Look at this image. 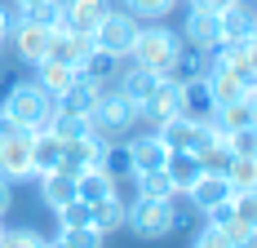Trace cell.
Masks as SVG:
<instances>
[{"mask_svg":"<svg viewBox=\"0 0 257 248\" xmlns=\"http://www.w3.org/2000/svg\"><path fill=\"white\" fill-rule=\"evenodd\" d=\"M0 115H9L18 129H49L58 115V98L45 93L36 80H14L0 89Z\"/></svg>","mask_w":257,"mask_h":248,"instance_id":"obj_1","label":"cell"},{"mask_svg":"<svg viewBox=\"0 0 257 248\" xmlns=\"http://www.w3.org/2000/svg\"><path fill=\"white\" fill-rule=\"evenodd\" d=\"M18 18L40 23V27H62V0H36V5L18 9Z\"/></svg>","mask_w":257,"mask_h":248,"instance_id":"obj_30","label":"cell"},{"mask_svg":"<svg viewBox=\"0 0 257 248\" xmlns=\"http://www.w3.org/2000/svg\"><path fill=\"white\" fill-rule=\"evenodd\" d=\"M195 160H200V169H204V173L226 177V169H231V160H235V151L226 147V138H213L204 151H195Z\"/></svg>","mask_w":257,"mask_h":248,"instance_id":"obj_27","label":"cell"},{"mask_svg":"<svg viewBox=\"0 0 257 248\" xmlns=\"http://www.w3.org/2000/svg\"><path fill=\"white\" fill-rule=\"evenodd\" d=\"M58 160H62V138H53L45 129H31V169L49 173V169H58Z\"/></svg>","mask_w":257,"mask_h":248,"instance_id":"obj_23","label":"cell"},{"mask_svg":"<svg viewBox=\"0 0 257 248\" xmlns=\"http://www.w3.org/2000/svg\"><path fill=\"white\" fill-rule=\"evenodd\" d=\"M178 0H124V14H133L138 23H160L164 14H173Z\"/></svg>","mask_w":257,"mask_h":248,"instance_id":"obj_32","label":"cell"},{"mask_svg":"<svg viewBox=\"0 0 257 248\" xmlns=\"http://www.w3.org/2000/svg\"><path fill=\"white\" fill-rule=\"evenodd\" d=\"M14 5H18V9H27V5H36V0H14Z\"/></svg>","mask_w":257,"mask_h":248,"instance_id":"obj_42","label":"cell"},{"mask_svg":"<svg viewBox=\"0 0 257 248\" xmlns=\"http://www.w3.org/2000/svg\"><path fill=\"white\" fill-rule=\"evenodd\" d=\"M102 155H106V142H98V138L84 129V133H76V138L62 142V160H58V169L71 173V177H80L84 169H102Z\"/></svg>","mask_w":257,"mask_h":248,"instance_id":"obj_8","label":"cell"},{"mask_svg":"<svg viewBox=\"0 0 257 248\" xmlns=\"http://www.w3.org/2000/svg\"><path fill=\"white\" fill-rule=\"evenodd\" d=\"M257 18H253V0H235L231 9L222 14V45L226 40H253L257 36Z\"/></svg>","mask_w":257,"mask_h":248,"instance_id":"obj_20","label":"cell"},{"mask_svg":"<svg viewBox=\"0 0 257 248\" xmlns=\"http://www.w3.org/2000/svg\"><path fill=\"white\" fill-rule=\"evenodd\" d=\"M222 230L231 235L235 248H257V226H253V222H226Z\"/></svg>","mask_w":257,"mask_h":248,"instance_id":"obj_35","label":"cell"},{"mask_svg":"<svg viewBox=\"0 0 257 248\" xmlns=\"http://www.w3.org/2000/svg\"><path fill=\"white\" fill-rule=\"evenodd\" d=\"M98 98H102V89H98L93 80H84V75H80L76 84L58 98V111H62V115H76V120H89V111L98 106Z\"/></svg>","mask_w":257,"mask_h":248,"instance_id":"obj_17","label":"cell"},{"mask_svg":"<svg viewBox=\"0 0 257 248\" xmlns=\"http://www.w3.org/2000/svg\"><path fill=\"white\" fill-rule=\"evenodd\" d=\"M49 36H53V27L27 23V18H18V14H14L9 40H14V53H18V62H27V67L45 62V53H49Z\"/></svg>","mask_w":257,"mask_h":248,"instance_id":"obj_10","label":"cell"},{"mask_svg":"<svg viewBox=\"0 0 257 248\" xmlns=\"http://www.w3.org/2000/svg\"><path fill=\"white\" fill-rule=\"evenodd\" d=\"M213 62H222L226 71H235L248 89H253V80H257V53H253V40H226V45H217V49L208 53Z\"/></svg>","mask_w":257,"mask_h":248,"instance_id":"obj_14","label":"cell"},{"mask_svg":"<svg viewBox=\"0 0 257 248\" xmlns=\"http://www.w3.org/2000/svg\"><path fill=\"white\" fill-rule=\"evenodd\" d=\"M128 230L138 235V239H164V235H173L178 226H173V208H169V199H133L128 204Z\"/></svg>","mask_w":257,"mask_h":248,"instance_id":"obj_4","label":"cell"},{"mask_svg":"<svg viewBox=\"0 0 257 248\" xmlns=\"http://www.w3.org/2000/svg\"><path fill=\"white\" fill-rule=\"evenodd\" d=\"M213 98H208V84L204 75H195V80H182V115L186 120H213Z\"/></svg>","mask_w":257,"mask_h":248,"instance_id":"obj_22","label":"cell"},{"mask_svg":"<svg viewBox=\"0 0 257 248\" xmlns=\"http://www.w3.org/2000/svg\"><path fill=\"white\" fill-rule=\"evenodd\" d=\"M0 67H5V45H0Z\"/></svg>","mask_w":257,"mask_h":248,"instance_id":"obj_43","label":"cell"},{"mask_svg":"<svg viewBox=\"0 0 257 248\" xmlns=\"http://www.w3.org/2000/svg\"><path fill=\"white\" fill-rule=\"evenodd\" d=\"M9 27H14V9L0 5V45H9Z\"/></svg>","mask_w":257,"mask_h":248,"instance_id":"obj_39","label":"cell"},{"mask_svg":"<svg viewBox=\"0 0 257 248\" xmlns=\"http://www.w3.org/2000/svg\"><path fill=\"white\" fill-rule=\"evenodd\" d=\"M128 164H133V173H147V169H164V160H169V147L160 142V133L147 129V133H138V138H128Z\"/></svg>","mask_w":257,"mask_h":248,"instance_id":"obj_15","label":"cell"},{"mask_svg":"<svg viewBox=\"0 0 257 248\" xmlns=\"http://www.w3.org/2000/svg\"><path fill=\"white\" fill-rule=\"evenodd\" d=\"M182 45L195 53H213L222 45V14H208V9H186V23H182Z\"/></svg>","mask_w":257,"mask_h":248,"instance_id":"obj_7","label":"cell"},{"mask_svg":"<svg viewBox=\"0 0 257 248\" xmlns=\"http://www.w3.org/2000/svg\"><path fill=\"white\" fill-rule=\"evenodd\" d=\"M58 235H62L71 248H102L106 244V235L98 230V226H76V230H58Z\"/></svg>","mask_w":257,"mask_h":248,"instance_id":"obj_34","label":"cell"},{"mask_svg":"<svg viewBox=\"0 0 257 248\" xmlns=\"http://www.w3.org/2000/svg\"><path fill=\"white\" fill-rule=\"evenodd\" d=\"M9 204H14V182H9V177H0V217L9 213Z\"/></svg>","mask_w":257,"mask_h":248,"instance_id":"obj_40","label":"cell"},{"mask_svg":"<svg viewBox=\"0 0 257 248\" xmlns=\"http://www.w3.org/2000/svg\"><path fill=\"white\" fill-rule=\"evenodd\" d=\"M226 147L235 155H257V129H235V133H226Z\"/></svg>","mask_w":257,"mask_h":248,"instance_id":"obj_36","label":"cell"},{"mask_svg":"<svg viewBox=\"0 0 257 248\" xmlns=\"http://www.w3.org/2000/svg\"><path fill=\"white\" fill-rule=\"evenodd\" d=\"M80 75H84V80H93L98 89H111V84H115V75H120V58H115V53L93 49L84 62H80Z\"/></svg>","mask_w":257,"mask_h":248,"instance_id":"obj_25","label":"cell"},{"mask_svg":"<svg viewBox=\"0 0 257 248\" xmlns=\"http://www.w3.org/2000/svg\"><path fill=\"white\" fill-rule=\"evenodd\" d=\"M204 84H208L213 106H226V102H235V98H253V89H248L235 71H226L222 62H213V58H208V67H204Z\"/></svg>","mask_w":257,"mask_h":248,"instance_id":"obj_13","label":"cell"},{"mask_svg":"<svg viewBox=\"0 0 257 248\" xmlns=\"http://www.w3.org/2000/svg\"><path fill=\"white\" fill-rule=\"evenodd\" d=\"M89 133L98 138V142H106V147H120V138H124L128 129H138L142 124V115H138V106L111 84V89H102V98H98V106L89 111Z\"/></svg>","mask_w":257,"mask_h":248,"instance_id":"obj_3","label":"cell"},{"mask_svg":"<svg viewBox=\"0 0 257 248\" xmlns=\"http://www.w3.org/2000/svg\"><path fill=\"white\" fill-rule=\"evenodd\" d=\"M76 195L93 208V204H102V199H111V195H120V182L106 173V169H84V173L76 177Z\"/></svg>","mask_w":257,"mask_h":248,"instance_id":"obj_19","label":"cell"},{"mask_svg":"<svg viewBox=\"0 0 257 248\" xmlns=\"http://www.w3.org/2000/svg\"><path fill=\"white\" fill-rule=\"evenodd\" d=\"M191 248H235V244H231V235H226L222 226H208V222H204V230H200V239H195Z\"/></svg>","mask_w":257,"mask_h":248,"instance_id":"obj_37","label":"cell"},{"mask_svg":"<svg viewBox=\"0 0 257 248\" xmlns=\"http://www.w3.org/2000/svg\"><path fill=\"white\" fill-rule=\"evenodd\" d=\"M208 124L217 129V138H226L235 129H257V102L253 98H235V102H226V106H217Z\"/></svg>","mask_w":257,"mask_h":248,"instance_id":"obj_16","label":"cell"},{"mask_svg":"<svg viewBox=\"0 0 257 248\" xmlns=\"http://www.w3.org/2000/svg\"><path fill=\"white\" fill-rule=\"evenodd\" d=\"M133 182H138V195H142V199H169V195H173V182L164 177V169L133 173Z\"/></svg>","mask_w":257,"mask_h":248,"instance_id":"obj_29","label":"cell"},{"mask_svg":"<svg viewBox=\"0 0 257 248\" xmlns=\"http://www.w3.org/2000/svg\"><path fill=\"white\" fill-rule=\"evenodd\" d=\"M111 9H115L111 0H62V27L80 31V36H93Z\"/></svg>","mask_w":257,"mask_h":248,"instance_id":"obj_11","label":"cell"},{"mask_svg":"<svg viewBox=\"0 0 257 248\" xmlns=\"http://www.w3.org/2000/svg\"><path fill=\"white\" fill-rule=\"evenodd\" d=\"M36 182H40V199H45V208H62V204H71L76 195V177L62 173V169H49V173H36Z\"/></svg>","mask_w":257,"mask_h":248,"instance_id":"obj_18","label":"cell"},{"mask_svg":"<svg viewBox=\"0 0 257 248\" xmlns=\"http://www.w3.org/2000/svg\"><path fill=\"white\" fill-rule=\"evenodd\" d=\"M155 133H160V142H164L169 151H191V155L204 151L208 142L217 138V129H213L208 120H186V115H173L169 124H160Z\"/></svg>","mask_w":257,"mask_h":248,"instance_id":"obj_6","label":"cell"},{"mask_svg":"<svg viewBox=\"0 0 257 248\" xmlns=\"http://www.w3.org/2000/svg\"><path fill=\"white\" fill-rule=\"evenodd\" d=\"M138 18L133 14H124V9H111L102 23H98V31H93V49L102 53H115V58H128V49H133V40H138Z\"/></svg>","mask_w":257,"mask_h":248,"instance_id":"obj_5","label":"cell"},{"mask_svg":"<svg viewBox=\"0 0 257 248\" xmlns=\"http://www.w3.org/2000/svg\"><path fill=\"white\" fill-rule=\"evenodd\" d=\"M45 248H71V244H67V239L58 235V239H45Z\"/></svg>","mask_w":257,"mask_h":248,"instance_id":"obj_41","label":"cell"},{"mask_svg":"<svg viewBox=\"0 0 257 248\" xmlns=\"http://www.w3.org/2000/svg\"><path fill=\"white\" fill-rule=\"evenodd\" d=\"M235 0H191V9H208V14H226Z\"/></svg>","mask_w":257,"mask_h":248,"instance_id":"obj_38","label":"cell"},{"mask_svg":"<svg viewBox=\"0 0 257 248\" xmlns=\"http://www.w3.org/2000/svg\"><path fill=\"white\" fill-rule=\"evenodd\" d=\"M226 182H231V191H257V155H235Z\"/></svg>","mask_w":257,"mask_h":248,"instance_id":"obj_28","label":"cell"},{"mask_svg":"<svg viewBox=\"0 0 257 248\" xmlns=\"http://www.w3.org/2000/svg\"><path fill=\"white\" fill-rule=\"evenodd\" d=\"M138 115H142V124H151V129H160V124H169L173 115H182V84L178 80H155V89L138 106Z\"/></svg>","mask_w":257,"mask_h":248,"instance_id":"obj_9","label":"cell"},{"mask_svg":"<svg viewBox=\"0 0 257 248\" xmlns=\"http://www.w3.org/2000/svg\"><path fill=\"white\" fill-rule=\"evenodd\" d=\"M204 173L200 169V160L191 155V151H169V160H164V177L173 182V191H191V182Z\"/></svg>","mask_w":257,"mask_h":248,"instance_id":"obj_24","label":"cell"},{"mask_svg":"<svg viewBox=\"0 0 257 248\" xmlns=\"http://www.w3.org/2000/svg\"><path fill=\"white\" fill-rule=\"evenodd\" d=\"M45 93H53V98H62L71 84L80 80V71L76 67H62V62H53V58H45V62H36V75H31Z\"/></svg>","mask_w":257,"mask_h":248,"instance_id":"obj_21","label":"cell"},{"mask_svg":"<svg viewBox=\"0 0 257 248\" xmlns=\"http://www.w3.org/2000/svg\"><path fill=\"white\" fill-rule=\"evenodd\" d=\"M93 53V36H80V31H67V27H53L49 36V53L45 58H53V62H62V67H76Z\"/></svg>","mask_w":257,"mask_h":248,"instance_id":"obj_12","label":"cell"},{"mask_svg":"<svg viewBox=\"0 0 257 248\" xmlns=\"http://www.w3.org/2000/svg\"><path fill=\"white\" fill-rule=\"evenodd\" d=\"M53 217H58V230H76V226H93V208L84 199H71V204L53 208Z\"/></svg>","mask_w":257,"mask_h":248,"instance_id":"obj_31","label":"cell"},{"mask_svg":"<svg viewBox=\"0 0 257 248\" xmlns=\"http://www.w3.org/2000/svg\"><path fill=\"white\" fill-rule=\"evenodd\" d=\"M124 222H128V204H124L120 195H111V199H102V204H93V226H98L102 235L124 230Z\"/></svg>","mask_w":257,"mask_h":248,"instance_id":"obj_26","label":"cell"},{"mask_svg":"<svg viewBox=\"0 0 257 248\" xmlns=\"http://www.w3.org/2000/svg\"><path fill=\"white\" fill-rule=\"evenodd\" d=\"M0 248H45V235L31 230V226H18V230L0 226Z\"/></svg>","mask_w":257,"mask_h":248,"instance_id":"obj_33","label":"cell"},{"mask_svg":"<svg viewBox=\"0 0 257 248\" xmlns=\"http://www.w3.org/2000/svg\"><path fill=\"white\" fill-rule=\"evenodd\" d=\"M182 49H186V45H182V36L173 31V27H164V23H142V27H138L133 49H128V62L164 80V75L173 71V62L182 58Z\"/></svg>","mask_w":257,"mask_h":248,"instance_id":"obj_2","label":"cell"}]
</instances>
